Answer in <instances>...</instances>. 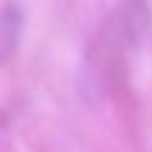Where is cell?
Listing matches in <instances>:
<instances>
[{
	"label": "cell",
	"instance_id": "cell-1",
	"mask_svg": "<svg viewBox=\"0 0 152 152\" xmlns=\"http://www.w3.org/2000/svg\"><path fill=\"white\" fill-rule=\"evenodd\" d=\"M17 31H20V14H17V9H3L0 11V62L17 45Z\"/></svg>",
	"mask_w": 152,
	"mask_h": 152
}]
</instances>
